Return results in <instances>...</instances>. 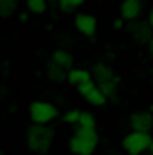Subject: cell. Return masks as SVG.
<instances>
[{"mask_svg":"<svg viewBox=\"0 0 153 155\" xmlns=\"http://www.w3.org/2000/svg\"><path fill=\"white\" fill-rule=\"evenodd\" d=\"M90 72H92V79H95V83H97V88L108 97V101L117 99V92H119V77H117V72H115L106 61H97L90 68Z\"/></svg>","mask_w":153,"mask_h":155,"instance_id":"cell-2","label":"cell"},{"mask_svg":"<svg viewBox=\"0 0 153 155\" xmlns=\"http://www.w3.org/2000/svg\"><path fill=\"white\" fill-rule=\"evenodd\" d=\"M128 126L135 133H149L153 130V113L151 110H133L128 117Z\"/></svg>","mask_w":153,"mask_h":155,"instance_id":"cell-8","label":"cell"},{"mask_svg":"<svg viewBox=\"0 0 153 155\" xmlns=\"http://www.w3.org/2000/svg\"><path fill=\"white\" fill-rule=\"evenodd\" d=\"M45 74H47V79H50V81H54V83H63V81H68V77H70V72H68V70H63V68L54 65L52 61H47Z\"/></svg>","mask_w":153,"mask_h":155,"instance_id":"cell-12","label":"cell"},{"mask_svg":"<svg viewBox=\"0 0 153 155\" xmlns=\"http://www.w3.org/2000/svg\"><path fill=\"white\" fill-rule=\"evenodd\" d=\"M50 61L54 63V65H59V68H63V70H75V56L70 54L68 50H63V47H59V50H54L52 52V56H50Z\"/></svg>","mask_w":153,"mask_h":155,"instance_id":"cell-11","label":"cell"},{"mask_svg":"<svg viewBox=\"0 0 153 155\" xmlns=\"http://www.w3.org/2000/svg\"><path fill=\"white\" fill-rule=\"evenodd\" d=\"M72 23H75V29L81 36H86V38H95V36H97L99 20H97V16H95L92 12H79V14H75Z\"/></svg>","mask_w":153,"mask_h":155,"instance_id":"cell-7","label":"cell"},{"mask_svg":"<svg viewBox=\"0 0 153 155\" xmlns=\"http://www.w3.org/2000/svg\"><path fill=\"white\" fill-rule=\"evenodd\" d=\"M68 83L79 92V97H81V99L86 97L92 88H97V83H95V79H92V72L86 70V68H75V70H70Z\"/></svg>","mask_w":153,"mask_h":155,"instance_id":"cell-6","label":"cell"},{"mask_svg":"<svg viewBox=\"0 0 153 155\" xmlns=\"http://www.w3.org/2000/svg\"><path fill=\"white\" fill-rule=\"evenodd\" d=\"M146 23H149V25H151V29H153V9L149 12V16H146Z\"/></svg>","mask_w":153,"mask_h":155,"instance_id":"cell-21","label":"cell"},{"mask_svg":"<svg viewBox=\"0 0 153 155\" xmlns=\"http://www.w3.org/2000/svg\"><path fill=\"white\" fill-rule=\"evenodd\" d=\"M54 140H56V133L52 126L29 124L27 130H25V144H27L29 153L34 155H47L54 146Z\"/></svg>","mask_w":153,"mask_h":155,"instance_id":"cell-1","label":"cell"},{"mask_svg":"<svg viewBox=\"0 0 153 155\" xmlns=\"http://www.w3.org/2000/svg\"><path fill=\"white\" fill-rule=\"evenodd\" d=\"M128 36L138 45H149L153 38V29L146 20H135V23H128Z\"/></svg>","mask_w":153,"mask_h":155,"instance_id":"cell-9","label":"cell"},{"mask_svg":"<svg viewBox=\"0 0 153 155\" xmlns=\"http://www.w3.org/2000/svg\"><path fill=\"white\" fill-rule=\"evenodd\" d=\"M5 94H7V88H5V85L0 83V99H5Z\"/></svg>","mask_w":153,"mask_h":155,"instance_id":"cell-22","label":"cell"},{"mask_svg":"<svg viewBox=\"0 0 153 155\" xmlns=\"http://www.w3.org/2000/svg\"><path fill=\"white\" fill-rule=\"evenodd\" d=\"M149 155H151V153H149Z\"/></svg>","mask_w":153,"mask_h":155,"instance_id":"cell-25","label":"cell"},{"mask_svg":"<svg viewBox=\"0 0 153 155\" xmlns=\"http://www.w3.org/2000/svg\"><path fill=\"white\" fill-rule=\"evenodd\" d=\"M142 14H144V0H122L119 2V18H124L126 23L142 20Z\"/></svg>","mask_w":153,"mask_h":155,"instance_id":"cell-10","label":"cell"},{"mask_svg":"<svg viewBox=\"0 0 153 155\" xmlns=\"http://www.w3.org/2000/svg\"><path fill=\"white\" fill-rule=\"evenodd\" d=\"M124 23H126V20H124V18H119V16H117V18L113 20V29H124Z\"/></svg>","mask_w":153,"mask_h":155,"instance_id":"cell-19","label":"cell"},{"mask_svg":"<svg viewBox=\"0 0 153 155\" xmlns=\"http://www.w3.org/2000/svg\"><path fill=\"white\" fill-rule=\"evenodd\" d=\"M81 113L83 110L81 108H70V110H65V113H63V124H68V126H79V119H81Z\"/></svg>","mask_w":153,"mask_h":155,"instance_id":"cell-17","label":"cell"},{"mask_svg":"<svg viewBox=\"0 0 153 155\" xmlns=\"http://www.w3.org/2000/svg\"><path fill=\"white\" fill-rule=\"evenodd\" d=\"M99 146V133L97 128H81L77 126L75 133L68 140V151L72 155H95Z\"/></svg>","mask_w":153,"mask_h":155,"instance_id":"cell-3","label":"cell"},{"mask_svg":"<svg viewBox=\"0 0 153 155\" xmlns=\"http://www.w3.org/2000/svg\"><path fill=\"white\" fill-rule=\"evenodd\" d=\"M86 0H56V7L63 14H79V9L83 7Z\"/></svg>","mask_w":153,"mask_h":155,"instance_id":"cell-15","label":"cell"},{"mask_svg":"<svg viewBox=\"0 0 153 155\" xmlns=\"http://www.w3.org/2000/svg\"><path fill=\"white\" fill-rule=\"evenodd\" d=\"M79 126H81V128H97V119H95L92 113L83 110V113H81V119H79Z\"/></svg>","mask_w":153,"mask_h":155,"instance_id":"cell-18","label":"cell"},{"mask_svg":"<svg viewBox=\"0 0 153 155\" xmlns=\"http://www.w3.org/2000/svg\"><path fill=\"white\" fill-rule=\"evenodd\" d=\"M83 101H86L88 106H92V108H106V104H108V97L101 92L99 88H92L90 92L83 97Z\"/></svg>","mask_w":153,"mask_h":155,"instance_id":"cell-13","label":"cell"},{"mask_svg":"<svg viewBox=\"0 0 153 155\" xmlns=\"http://www.w3.org/2000/svg\"><path fill=\"white\" fill-rule=\"evenodd\" d=\"M18 0H0V18H12L18 16Z\"/></svg>","mask_w":153,"mask_h":155,"instance_id":"cell-14","label":"cell"},{"mask_svg":"<svg viewBox=\"0 0 153 155\" xmlns=\"http://www.w3.org/2000/svg\"><path fill=\"white\" fill-rule=\"evenodd\" d=\"M29 16H32L29 12H20V14H18V23H27V20H29Z\"/></svg>","mask_w":153,"mask_h":155,"instance_id":"cell-20","label":"cell"},{"mask_svg":"<svg viewBox=\"0 0 153 155\" xmlns=\"http://www.w3.org/2000/svg\"><path fill=\"white\" fill-rule=\"evenodd\" d=\"M149 54H151V58H153V38H151V43H149Z\"/></svg>","mask_w":153,"mask_h":155,"instance_id":"cell-23","label":"cell"},{"mask_svg":"<svg viewBox=\"0 0 153 155\" xmlns=\"http://www.w3.org/2000/svg\"><path fill=\"white\" fill-rule=\"evenodd\" d=\"M151 155H153V144H151Z\"/></svg>","mask_w":153,"mask_h":155,"instance_id":"cell-24","label":"cell"},{"mask_svg":"<svg viewBox=\"0 0 153 155\" xmlns=\"http://www.w3.org/2000/svg\"><path fill=\"white\" fill-rule=\"evenodd\" d=\"M47 2L50 0H25V12H29L32 16H41L47 12Z\"/></svg>","mask_w":153,"mask_h":155,"instance_id":"cell-16","label":"cell"},{"mask_svg":"<svg viewBox=\"0 0 153 155\" xmlns=\"http://www.w3.org/2000/svg\"><path fill=\"white\" fill-rule=\"evenodd\" d=\"M27 115L29 121L36 126H52L59 117V108H56L54 101H47V99H34L27 106Z\"/></svg>","mask_w":153,"mask_h":155,"instance_id":"cell-4","label":"cell"},{"mask_svg":"<svg viewBox=\"0 0 153 155\" xmlns=\"http://www.w3.org/2000/svg\"><path fill=\"white\" fill-rule=\"evenodd\" d=\"M151 144H153V137L149 133H126L122 137V148L128 155H144V153H151Z\"/></svg>","mask_w":153,"mask_h":155,"instance_id":"cell-5","label":"cell"}]
</instances>
